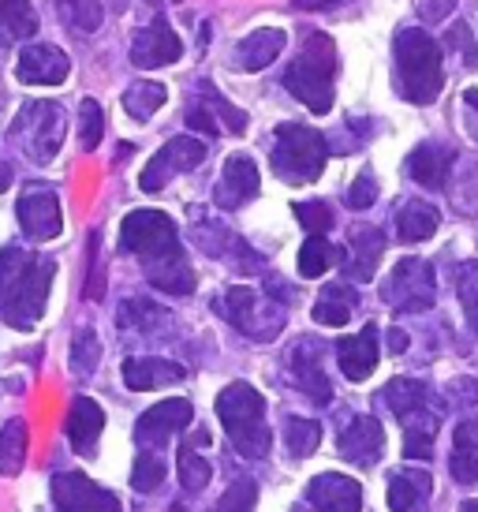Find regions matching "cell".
I'll list each match as a JSON object with an SVG mask.
<instances>
[{
    "mask_svg": "<svg viewBox=\"0 0 478 512\" xmlns=\"http://www.w3.org/2000/svg\"><path fill=\"white\" fill-rule=\"evenodd\" d=\"M337 262H340V251L333 243L325 240V236H310V240L303 243V251H299V277L314 281V277H322V273L333 270Z\"/></svg>",
    "mask_w": 478,
    "mask_h": 512,
    "instance_id": "obj_38",
    "label": "cell"
},
{
    "mask_svg": "<svg viewBox=\"0 0 478 512\" xmlns=\"http://www.w3.org/2000/svg\"><path fill=\"white\" fill-rule=\"evenodd\" d=\"M71 72V60L60 53L57 45H27L19 53L15 75L27 86H60Z\"/></svg>",
    "mask_w": 478,
    "mask_h": 512,
    "instance_id": "obj_16",
    "label": "cell"
},
{
    "mask_svg": "<svg viewBox=\"0 0 478 512\" xmlns=\"http://www.w3.org/2000/svg\"><path fill=\"white\" fill-rule=\"evenodd\" d=\"M378 356V326H363L355 337H344L337 344V363L344 370V378H352V382L370 378L378 367Z\"/></svg>",
    "mask_w": 478,
    "mask_h": 512,
    "instance_id": "obj_23",
    "label": "cell"
},
{
    "mask_svg": "<svg viewBox=\"0 0 478 512\" xmlns=\"http://www.w3.org/2000/svg\"><path fill=\"white\" fill-rule=\"evenodd\" d=\"M452 161H456V154H452L449 146L422 143V146H415V150L408 154L404 169H408V176L415 180V184L430 187V191H441V187L449 184Z\"/></svg>",
    "mask_w": 478,
    "mask_h": 512,
    "instance_id": "obj_24",
    "label": "cell"
},
{
    "mask_svg": "<svg viewBox=\"0 0 478 512\" xmlns=\"http://www.w3.org/2000/svg\"><path fill=\"white\" fill-rule=\"evenodd\" d=\"M187 124L195 131H202L206 139H217V135H239L247 131V113L236 109L228 98H221L217 90H202L198 98H191L187 105Z\"/></svg>",
    "mask_w": 478,
    "mask_h": 512,
    "instance_id": "obj_11",
    "label": "cell"
},
{
    "mask_svg": "<svg viewBox=\"0 0 478 512\" xmlns=\"http://www.w3.org/2000/svg\"><path fill=\"white\" fill-rule=\"evenodd\" d=\"M296 217L310 236H322V232L333 228V210H329V202H296Z\"/></svg>",
    "mask_w": 478,
    "mask_h": 512,
    "instance_id": "obj_46",
    "label": "cell"
},
{
    "mask_svg": "<svg viewBox=\"0 0 478 512\" xmlns=\"http://www.w3.org/2000/svg\"><path fill=\"white\" fill-rule=\"evenodd\" d=\"M15 214H19V225L30 240H57L60 228H64V214H60V199L53 187H27L23 199L15 202Z\"/></svg>",
    "mask_w": 478,
    "mask_h": 512,
    "instance_id": "obj_12",
    "label": "cell"
},
{
    "mask_svg": "<svg viewBox=\"0 0 478 512\" xmlns=\"http://www.w3.org/2000/svg\"><path fill=\"white\" fill-rule=\"evenodd\" d=\"M191 415L195 412H191L187 400H161V404H154L146 415H139V423H135V441H139L142 449H146V445L161 449L172 434H180V430L191 423Z\"/></svg>",
    "mask_w": 478,
    "mask_h": 512,
    "instance_id": "obj_15",
    "label": "cell"
},
{
    "mask_svg": "<svg viewBox=\"0 0 478 512\" xmlns=\"http://www.w3.org/2000/svg\"><path fill=\"white\" fill-rule=\"evenodd\" d=\"M183 374H187V370H183L180 363L161 359V356H131L124 363V382H127V389H135V393L161 389V385H176V382H183Z\"/></svg>",
    "mask_w": 478,
    "mask_h": 512,
    "instance_id": "obj_26",
    "label": "cell"
},
{
    "mask_svg": "<svg viewBox=\"0 0 478 512\" xmlns=\"http://www.w3.org/2000/svg\"><path fill=\"white\" fill-rule=\"evenodd\" d=\"M441 225V214H437L430 202H404L400 210H396V236L404 243H422L430 240Z\"/></svg>",
    "mask_w": 478,
    "mask_h": 512,
    "instance_id": "obj_31",
    "label": "cell"
},
{
    "mask_svg": "<svg viewBox=\"0 0 478 512\" xmlns=\"http://www.w3.org/2000/svg\"><path fill=\"white\" fill-rule=\"evenodd\" d=\"M27 423L12 419L8 427L0 430V475H19L23 460H27Z\"/></svg>",
    "mask_w": 478,
    "mask_h": 512,
    "instance_id": "obj_37",
    "label": "cell"
},
{
    "mask_svg": "<svg viewBox=\"0 0 478 512\" xmlns=\"http://www.w3.org/2000/svg\"><path fill=\"white\" fill-rule=\"evenodd\" d=\"M281 53H284V30L281 27H258L236 45L232 68H239V72H262V68H269Z\"/></svg>",
    "mask_w": 478,
    "mask_h": 512,
    "instance_id": "obj_25",
    "label": "cell"
},
{
    "mask_svg": "<svg viewBox=\"0 0 478 512\" xmlns=\"http://www.w3.org/2000/svg\"><path fill=\"white\" fill-rule=\"evenodd\" d=\"M288 363H292L296 385L314 400V404H329V400H333V385H329V378H325V370H322V344L314 341V337H303V341L292 348Z\"/></svg>",
    "mask_w": 478,
    "mask_h": 512,
    "instance_id": "obj_18",
    "label": "cell"
},
{
    "mask_svg": "<svg viewBox=\"0 0 478 512\" xmlns=\"http://www.w3.org/2000/svg\"><path fill=\"white\" fill-rule=\"evenodd\" d=\"M329 143L322 131L303 128V124H281L273 135V172L288 184H314L325 169Z\"/></svg>",
    "mask_w": 478,
    "mask_h": 512,
    "instance_id": "obj_6",
    "label": "cell"
},
{
    "mask_svg": "<svg viewBox=\"0 0 478 512\" xmlns=\"http://www.w3.org/2000/svg\"><path fill=\"white\" fill-rule=\"evenodd\" d=\"M445 42L452 45V49H460V60H464L467 68H478V49H475V38H471V30L464 27V23H456V27L449 30V38Z\"/></svg>",
    "mask_w": 478,
    "mask_h": 512,
    "instance_id": "obj_48",
    "label": "cell"
},
{
    "mask_svg": "<svg viewBox=\"0 0 478 512\" xmlns=\"http://www.w3.org/2000/svg\"><path fill=\"white\" fill-rule=\"evenodd\" d=\"M206 154H210V146L202 143V139H187V135H180V139H169V143L150 157V165L142 169L139 187H142V191H161L172 176L191 172L195 165H202V161H206Z\"/></svg>",
    "mask_w": 478,
    "mask_h": 512,
    "instance_id": "obj_10",
    "label": "cell"
},
{
    "mask_svg": "<svg viewBox=\"0 0 478 512\" xmlns=\"http://www.w3.org/2000/svg\"><path fill=\"white\" fill-rule=\"evenodd\" d=\"M430 494H434L430 471L408 468L389 479V509L393 512H430Z\"/></svg>",
    "mask_w": 478,
    "mask_h": 512,
    "instance_id": "obj_27",
    "label": "cell"
},
{
    "mask_svg": "<svg viewBox=\"0 0 478 512\" xmlns=\"http://www.w3.org/2000/svg\"><path fill=\"white\" fill-rule=\"evenodd\" d=\"M254 505H258V486L251 479H236L225 490V498L217 501L213 512H254Z\"/></svg>",
    "mask_w": 478,
    "mask_h": 512,
    "instance_id": "obj_45",
    "label": "cell"
},
{
    "mask_svg": "<svg viewBox=\"0 0 478 512\" xmlns=\"http://www.w3.org/2000/svg\"><path fill=\"white\" fill-rule=\"evenodd\" d=\"M101 430H105V412H101L98 400H90V397L71 400L68 423H64V434H68L71 449L79 456H94L98 453Z\"/></svg>",
    "mask_w": 478,
    "mask_h": 512,
    "instance_id": "obj_21",
    "label": "cell"
},
{
    "mask_svg": "<svg viewBox=\"0 0 478 512\" xmlns=\"http://www.w3.org/2000/svg\"><path fill=\"white\" fill-rule=\"evenodd\" d=\"M8 187H12V165L0 161V191H8Z\"/></svg>",
    "mask_w": 478,
    "mask_h": 512,
    "instance_id": "obj_53",
    "label": "cell"
},
{
    "mask_svg": "<svg viewBox=\"0 0 478 512\" xmlns=\"http://www.w3.org/2000/svg\"><path fill=\"white\" fill-rule=\"evenodd\" d=\"M60 23L71 30V34H94L101 27V0H53Z\"/></svg>",
    "mask_w": 478,
    "mask_h": 512,
    "instance_id": "obj_35",
    "label": "cell"
},
{
    "mask_svg": "<svg viewBox=\"0 0 478 512\" xmlns=\"http://www.w3.org/2000/svg\"><path fill=\"white\" fill-rule=\"evenodd\" d=\"M355 307H359V296H355L348 285H329L314 303V322L322 326H348L352 322Z\"/></svg>",
    "mask_w": 478,
    "mask_h": 512,
    "instance_id": "obj_33",
    "label": "cell"
},
{
    "mask_svg": "<svg viewBox=\"0 0 478 512\" xmlns=\"http://www.w3.org/2000/svg\"><path fill=\"white\" fill-rule=\"evenodd\" d=\"M221 311L239 333H247L251 341H273L284 329V311L273 303L269 296L254 292L247 285L228 288L225 299H221Z\"/></svg>",
    "mask_w": 478,
    "mask_h": 512,
    "instance_id": "obj_8",
    "label": "cell"
},
{
    "mask_svg": "<svg viewBox=\"0 0 478 512\" xmlns=\"http://www.w3.org/2000/svg\"><path fill=\"white\" fill-rule=\"evenodd\" d=\"M464 512H478V501H467V505H464Z\"/></svg>",
    "mask_w": 478,
    "mask_h": 512,
    "instance_id": "obj_54",
    "label": "cell"
},
{
    "mask_svg": "<svg viewBox=\"0 0 478 512\" xmlns=\"http://www.w3.org/2000/svg\"><path fill=\"white\" fill-rule=\"evenodd\" d=\"M434 404L437 400H426V404L400 415V427H404V456H408V460H430V456H434L437 427H441V412H437Z\"/></svg>",
    "mask_w": 478,
    "mask_h": 512,
    "instance_id": "obj_22",
    "label": "cell"
},
{
    "mask_svg": "<svg viewBox=\"0 0 478 512\" xmlns=\"http://www.w3.org/2000/svg\"><path fill=\"white\" fill-rule=\"evenodd\" d=\"M146 4H154V8H157V4H165V0H146Z\"/></svg>",
    "mask_w": 478,
    "mask_h": 512,
    "instance_id": "obj_55",
    "label": "cell"
},
{
    "mask_svg": "<svg viewBox=\"0 0 478 512\" xmlns=\"http://www.w3.org/2000/svg\"><path fill=\"white\" fill-rule=\"evenodd\" d=\"M381 400H385L389 412L400 419V415L411 412V408H419V404H426V400H434V393H430V385L415 382V378H393V382L381 389Z\"/></svg>",
    "mask_w": 478,
    "mask_h": 512,
    "instance_id": "obj_36",
    "label": "cell"
},
{
    "mask_svg": "<svg viewBox=\"0 0 478 512\" xmlns=\"http://www.w3.org/2000/svg\"><path fill=\"white\" fill-rule=\"evenodd\" d=\"M57 277V262L45 255H30L19 247L0 251V318L15 329H30L42 322L49 285Z\"/></svg>",
    "mask_w": 478,
    "mask_h": 512,
    "instance_id": "obj_2",
    "label": "cell"
},
{
    "mask_svg": "<svg viewBox=\"0 0 478 512\" xmlns=\"http://www.w3.org/2000/svg\"><path fill=\"white\" fill-rule=\"evenodd\" d=\"M12 143L34 165H49L64 146V109L53 101H27L12 120Z\"/></svg>",
    "mask_w": 478,
    "mask_h": 512,
    "instance_id": "obj_7",
    "label": "cell"
},
{
    "mask_svg": "<svg viewBox=\"0 0 478 512\" xmlns=\"http://www.w3.org/2000/svg\"><path fill=\"white\" fill-rule=\"evenodd\" d=\"M452 479L456 483H478V423L464 419L452 438Z\"/></svg>",
    "mask_w": 478,
    "mask_h": 512,
    "instance_id": "obj_30",
    "label": "cell"
},
{
    "mask_svg": "<svg viewBox=\"0 0 478 512\" xmlns=\"http://www.w3.org/2000/svg\"><path fill=\"white\" fill-rule=\"evenodd\" d=\"M389 348H393L396 356H400V352L408 348V333H404V329H389Z\"/></svg>",
    "mask_w": 478,
    "mask_h": 512,
    "instance_id": "obj_51",
    "label": "cell"
},
{
    "mask_svg": "<svg viewBox=\"0 0 478 512\" xmlns=\"http://www.w3.org/2000/svg\"><path fill=\"white\" fill-rule=\"evenodd\" d=\"M183 57V42L180 34L165 23V19H154L150 27H142L131 42V64L142 68V72H154V68H165V64H176Z\"/></svg>",
    "mask_w": 478,
    "mask_h": 512,
    "instance_id": "obj_14",
    "label": "cell"
},
{
    "mask_svg": "<svg viewBox=\"0 0 478 512\" xmlns=\"http://www.w3.org/2000/svg\"><path fill=\"white\" fill-rule=\"evenodd\" d=\"M172 318L165 307H157L150 299H127L120 314H116V326L120 329H135V333H154L157 326H169Z\"/></svg>",
    "mask_w": 478,
    "mask_h": 512,
    "instance_id": "obj_34",
    "label": "cell"
},
{
    "mask_svg": "<svg viewBox=\"0 0 478 512\" xmlns=\"http://www.w3.org/2000/svg\"><path fill=\"white\" fill-rule=\"evenodd\" d=\"M206 441H210V434L198 430V434H191V438L180 445V486L187 494H198V490L210 486V475H213L210 460L198 456V445H206Z\"/></svg>",
    "mask_w": 478,
    "mask_h": 512,
    "instance_id": "obj_32",
    "label": "cell"
},
{
    "mask_svg": "<svg viewBox=\"0 0 478 512\" xmlns=\"http://www.w3.org/2000/svg\"><path fill=\"white\" fill-rule=\"evenodd\" d=\"M101 135H105V116H101L98 101H83L79 109V139H83V150H98Z\"/></svg>",
    "mask_w": 478,
    "mask_h": 512,
    "instance_id": "obj_44",
    "label": "cell"
},
{
    "mask_svg": "<svg viewBox=\"0 0 478 512\" xmlns=\"http://www.w3.org/2000/svg\"><path fill=\"white\" fill-rule=\"evenodd\" d=\"M165 101H169V90H165L161 83H131L124 94V109L131 113V120L146 124Z\"/></svg>",
    "mask_w": 478,
    "mask_h": 512,
    "instance_id": "obj_39",
    "label": "cell"
},
{
    "mask_svg": "<svg viewBox=\"0 0 478 512\" xmlns=\"http://www.w3.org/2000/svg\"><path fill=\"white\" fill-rule=\"evenodd\" d=\"M165 483V464H161V456L157 453H139L135 460V471H131V486L142 490V494H150L157 486Z\"/></svg>",
    "mask_w": 478,
    "mask_h": 512,
    "instance_id": "obj_43",
    "label": "cell"
},
{
    "mask_svg": "<svg viewBox=\"0 0 478 512\" xmlns=\"http://www.w3.org/2000/svg\"><path fill=\"white\" fill-rule=\"evenodd\" d=\"M53 501H57L60 512H124L116 494L90 483L79 471H64L53 479Z\"/></svg>",
    "mask_w": 478,
    "mask_h": 512,
    "instance_id": "obj_13",
    "label": "cell"
},
{
    "mask_svg": "<svg viewBox=\"0 0 478 512\" xmlns=\"http://www.w3.org/2000/svg\"><path fill=\"white\" fill-rule=\"evenodd\" d=\"M352 255L344 262V270L352 281H370L374 270H378L381 255H385V236H381V228L374 225H355L352 228Z\"/></svg>",
    "mask_w": 478,
    "mask_h": 512,
    "instance_id": "obj_28",
    "label": "cell"
},
{
    "mask_svg": "<svg viewBox=\"0 0 478 512\" xmlns=\"http://www.w3.org/2000/svg\"><path fill=\"white\" fill-rule=\"evenodd\" d=\"M452 8H456V0H419L422 23H441L452 15Z\"/></svg>",
    "mask_w": 478,
    "mask_h": 512,
    "instance_id": "obj_49",
    "label": "cell"
},
{
    "mask_svg": "<svg viewBox=\"0 0 478 512\" xmlns=\"http://www.w3.org/2000/svg\"><path fill=\"white\" fill-rule=\"evenodd\" d=\"M307 498L318 512H363V490L355 479L325 471L307 486Z\"/></svg>",
    "mask_w": 478,
    "mask_h": 512,
    "instance_id": "obj_20",
    "label": "cell"
},
{
    "mask_svg": "<svg viewBox=\"0 0 478 512\" xmlns=\"http://www.w3.org/2000/svg\"><path fill=\"white\" fill-rule=\"evenodd\" d=\"M120 247L135 255L146 266L150 285L172 296H191L195 292V273L187 266L180 247V232L169 214L161 210H135L120 225Z\"/></svg>",
    "mask_w": 478,
    "mask_h": 512,
    "instance_id": "obj_1",
    "label": "cell"
},
{
    "mask_svg": "<svg viewBox=\"0 0 478 512\" xmlns=\"http://www.w3.org/2000/svg\"><path fill=\"white\" fill-rule=\"evenodd\" d=\"M464 105L471 109V120H475V135H478V90H467V94H464Z\"/></svg>",
    "mask_w": 478,
    "mask_h": 512,
    "instance_id": "obj_52",
    "label": "cell"
},
{
    "mask_svg": "<svg viewBox=\"0 0 478 512\" xmlns=\"http://www.w3.org/2000/svg\"><path fill=\"white\" fill-rule=\"evenodd\" d=\"M284 441H288V453L292 456H310L322 445V427L314 419H288L284 423Z\"/></svg>",
    "mask_w": 478,
    "mask_h": 512,
    "instance_id": "obj_40",
    "label": "cell"
},
{
    "mask_svg": "<svg viewBox=\"0 0 478 512\" xmlns=\"http://www.w3.org/2000/svg\"><path fill=\"white\" fill-rule=\"evenodd\" d=\"M456 292H460L467 322L478 333V262H464L460 266V273H456Z\"/></svg>",
    "mask_w": 478,
    "mask_h": 512,
    "instance_id": "obj_42",
    "label": "cell"
},
{
    "mask_svg": "<svg viewBox=\"0 0 478 512\" xmlns=\"http://www.w3.org/2000/svg\"><path fill=\"white\" fill-rule=\"evenodd\" d=\"M396 90L415 105H430L445 86L441 72V45L419 27L396 30Z\"/></svg>",
    "mask_w": 478,
    "mask_h": 512,
    "instance_id": "obj_3",
    "label": "cell"
},
{
    "mask_svg": "<svg viewBox=\"0 0 478 512\" xmlns=\"http://www.w3.org/2000/svg\"><path fill=\"white\" fill-rule=\"evenodd\" d=\"M434 266L422 258H404L396 262L389 281L381 288V299L400 314H422L434 307Z\"/></svg>",
    "mask_w": 478,
    "mask_h": 512,
    "instance_id": "obj_9",
    "label": "cell"
},
{
    "mask_svg": "<svg viewBox=\"0 0 478 512\" xmlns=\"http://www.w3.org/2000/svg\"><path fill=\"white\" fill-rule=\"evenodd\" d=\"M217 419L225 423L228 438L239 456L262 460L269 456V427H266V400L247 382H232L217 397Z\"/></svg>",
    "mask_w": 478,
    "mask_h": 512,
    "instance_id": "obj_5",
    "label": "cell"
},
{
    "mask_svg": "<svg viewBox=\"0 0 478 512\" xmlns=\"http://www.w3.org/2000/svg\"><path fill=\"white\" fill-rule=\"evenodd\" d=\"M101 363V341L94 329H79L75 333V341H71V370L75 374H90V370H98Z\"/></svg>",
    "mask_w": 478,
    "mask_h": 512,
    "instance_id": "obj_41",
    "label": "cell"
},
{
    "mask_svg": "<svg viewBox=\"0 0 478 512\" xmlns=\"http://www.w3.org/2000/svg\"><path fill=\"white\" fill-rule=\"evenodd\" d=\"M374 199H378V180H374L370 172H363V176L348 187V206H352V210H366V206H374Z\"/></svg>",
    "mask_w": 478,
    "mask_h": 512,
    "instance_id": "obj_47",
    "label": "cell"
},
{
    "mask_svg": "<svg viewBox=\"0 0 478 512\" xmlns=\"http://www.w3.org/2000/svg\"><path fill=\"white\" fill-rule=\"evenodd\" d=\"M299 12H325V8H337L344 0H292Z\"/></svg>",
    "mask_w": 478,
    "mask_h": 512,
    "instance_id": "obj_50",
    "label": "cell"
},
{
    "mask_svg": "<svg viewBox=\"0 0 478 512\" xmlns=\"http://www.w3.org/2000/svg\"><path fill=\"white\" fill-rule=\"evenodd\" d=\"M333 75H337V45L329 34H310L299 57L288 64L284 86L288 94L299 98L310 113H329L333 109Z\"/></svg>",
    "mask_w": 478,
    "mask_h": 512,
    "instance_id": "obj_4",
    "label": "cell"
},
{
    "mask_svg": "<svg viewBox=\"0 0 478 512\" xmlns=\"http://www.w3.org/2000/svg\"><path fill=\"white\" fill-rule=\"evenodd\" d=\"M38 34V12L30 0H0V45H19Z\"/></svg>",
    "mask_w": 478,
    "mask_h": 512,
    "instance_id": "obj_29",
    "label": "cell"
},
{
    "mask_svg": "<svg viewBox=\"0 0 478 512\" xmlns=\"http://www.w3.org/2000/svg\"><path fill=\"white\" fill-rule=\"evenodd\" d=\"M340 456L344 460H352L359 468H370V464H378L381 449H385V430L374 415H355L348 427L340 430Z\"/></svg>",
    "mask_w": 478,
    "mask_h": 512,
    "instance_id": "obj_19",
    "label": "cell"
},
{
    "mask_svg": "<svg viewBox=\"0 0 478 512\" xmlns=\"http://www.w3.org/2000/svg\"><path fill=\"white\" fill-rule=\"evenodd\" d=\"M258 187H262L258 165H254L247 154H232L225 161V172H221L217 187H213V202H217L221 210H236V206H243L247 199L258 195Z\"/></svg>",
    "mask_w": 478,
    "mask_h": 512,
    "instance_id": "obj_17",
    "label": "cell"
}]
</instances>
